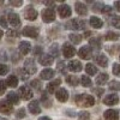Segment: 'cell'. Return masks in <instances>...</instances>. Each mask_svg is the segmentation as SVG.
Segmentation results:
<instances>
[{
	"mask_svg": "<svg viewBox=\"0 0 120 120\" xmlns=\"http://www.w3.org/2000/svg\"><path fill=\"white\" fill-rule=\"evenodd\" d=\"M60 84H61V79H60V78L54 79V81H52L51 83L47 85V91L49 94H54L58 90V86H60Z\"/></svg>",
	"mask_w": 120,
	"mask_h": 120,
	"instance_id": "cell-19",
	"label": "cell"
},
{
	"mask_svg": "<svg viewBox=\"0 0 120 120\" xmlns=\"http://www.w3.org/2000/svg\"><path fill=\"white\" fill-rule=\"evenodd\" d=\"M12 6H22L23 5V1L22 0H12V1H10Z\"/></svg>",
	"mask_w": 120,
	"mask_h": 120,
	"instance_id": "cell-49",
	"label": "cell"
},
{
	"mask_svg": "<svg viewBox=\"0 0 120 120\" xmlns=\"http://www.w3.org/2000/svg\"><path fill=\"white\" fill-rule=\"evenodd\" d=\"M7 59H8V56H7V54H6L4 51L0 52V60H3V61H6Z\"/></svg>",
	"mask_w": 120,
	"mask_h": 120,
	"instance_id": "cell-52",
	"label": "cell"
},
{
	"mask_svg": "<svg viewBox=\"0 0 120 120\" xmlns=\"http://www.w3.org/2000/svg\"><path fill=\"white\" fill-rule=\"evenodd\" d=\"M58 71L59 72H61V73H66V67H65V64L63 63V61H60V63H58Z\"/></svg>",
	"mask_w": 120,
	"mask_h": 120,
	"instance_id": "cell-44",
	"label": "cell"
},
{
	"mask_svg": "<svg viewBox=\"0 0 120 120\" xmlns=\"http://www.w3.org/2000/svg\"><path fill=\"white\" fill-rule=\"evenodd\" d=\"M6 90V83L4 81H0V95H3Z\"/></svg>",
	"mask_w": 120,
	"mask_h": 120,
	"instance_id": "cell-48",
	"label": "cell"
},
{
	"mask_svg": "<svg viewBox=\"0 0 120 120\" xmlns=\"http://www.w3.org/2000/svg\"><path fill=\"white\" fill-rule=\"evenodd\" d=\"M103 118L106 120H118L119 119V111L118 109H107L103 113Z\"/></svg>",
	"mask_w": 120,
	"mask_h": 120,
	"instance_id": "cell-17",
	"label": "cell"
},
{
	"mask_svg": "<svg viewBox=\"0 0 120 120\" xmlns=\"http://www.w3.org/2000/svg\"><path fill=\"white\" fill-rule=\"evenodd\" d=\"M19 95L22 96L23 100H25V101H28V100H30L33 96H34V93H33V90L30 89L29 86L26 85H23L19 88Z\"/></svg>",
	"mask_w": 120,
	"mask_h": 120,
	"instance_id": "cell-10",
	"label": "cell"
},
{
	"mask_svg": "<svg viewBox=\"0 0 120 120\" xmlns=\"http://www.w3.org/2000/svg\"><path fill=\"white\" fill-rule=\"evenodd\" d=\"M67 68L71 72H81L83 70V66H82L81 61H78V60H71L67 65Z\"/></svg>",
	"mask_w": 120,
	"mask_h": 120,
	"instance_id": "cell-14",
	"label": "cell"
},
{
	"mask_svg": "<svg viewBox=\"0 0 120 120\" xmlns=\"http://www.w3.org/2000/svg\"><path fill=\"white\" fill-rule=\"evenodd\" d=\"M81 84L85 88H90L91 86V79H90L89 77H86V76H82L81 77Z\"/></svg>",
	"mask_w": 120,
	"mask_h": 120,
	"instance_id": "cell-35",
	"label": "cell"
},
{
	"mask_svg": "<svg viewBox=\"0 0 120 120\" xmlns=\"http://www.w3.org/2000/svg\"><path fill=\"white\" fill-rule=\"evenodd\" d=\"M54 61V58L51 54H42L38 58V63L43 66H51Z\"/></svg>",
	"mask_w": 120,
	"mask_h": 120,
	"instance_id": "cell-13",
	"label": "cell"
},
{
	"mask_svg": "<svg viewBox=\"0 0 120 120\" xmlns=\"http://www.w3.org/2000/svg\"><path fill=\"white\" fill-rule=\"evenodd\" d=\"M30 51H31V45H30L28 41H22L19 43V52H21L23 55L28 54Z\"/></svg>",
	"mask_w": 120,
	"mask_h": 120,
	"instance_id": "cell-24",
	"label": "cell"
},
{
	"mask_svg": "<svg viewBox=\"0 0 120 120\" xmlns=\"http://www.w3.org/2000/svg\"><path fill=\"white\" fill-rule=\"evenodd\" d=\"M30 86H33V88L36 89V90H41L42 84H41V82H40L38 79H34V81L30 82Z\"/></svg>",
	"mask_w": 120,
	"mask_h": 120,
	"instance_id": "cell-39",
	"label": "cell"
},
{
	"mask_svg": "<svg viewBox=\"0 0 120 120\" xmlns=\"http://www.w3.org/2000/svg\"><path fill=\"white\" fill-rule=\"evenodd\" d=\"M23 70L24 72L29 76V75H34L37 72V67H36V64L34 61V59H26L25 63H24V66H23Z\"/></svg>",
	"mask_w": 120,
	"mask_h": 120,
	"instance_id": "cell-3",
	"label": "cell"
},
{
	"mask_svg": "<svg viewBox=\"0 0 120 120\" xmlns=\"http://www.w3.org/2000/svg\"><path fill=\"white\" fill-rule=\"evenodd\" d=\"M84 68H85V72H86L88 75H90V76H94V75H96V72H97V67H96L94 64H86V66H85Z\"/></svg>",
	"mask_w": 120,
	"mask_h": 120,
	"instance_id": "cell-32",
	"label": "cell"
},
{
	"mask_svg": "<svg viewBox=\"0 0 120 120\" xmlns=\"http://www.w3.org/2000/svg\"><path fill=\"white\" fill-rule=\"evenodd\" d=\"M78 55H79V58H82L84 60H89L93 58V49L89 46H83L78 51Z\"/></svg>",
	"mask_w": 120,
	"mask_h": 120,
	"instance_id": "cell-6",
	"label": "cell"
},
{
	"mask_svg": "<svg viewBox=\"0 0 120 120\" xmlns=\"http://www.w3.org/2000/svg\"><path fill=\"white\" fill-rule=\"evenodd\" d=\"M68 38H70V41H71L72 43L78 45V43H81V42H82L83 36H82V35H79V34H70V35H68Z\"/></svg>",
	"mask_w": 120,
	"mask_h": 120,
	"instance_id": "cell-29",
	"label": "cell"
},
{
	"mask_svg": "<svg viewBox=\"0 0 120 120\" xmlns=\"http://www.w3.org/2000/svg\"><path fill=\"white\" fill-rule=\"evenodd\" d=\"M77 116H78L79 120H89L90 119V113H88L85 111H82V112H79L77 114Z\"/></svg>",
	"mask_w": 120,
	"mask_h": 120,
	"instance_id": "cell-38",
	"label": "cell"
},
{
	"mask_svg": "<svg viewBox=\"0 0 120 120\" xmlns=\"http://www.w3.org/2000/svg\"><path fill=\"white\" fill-rule=\"evenodd\" d=\"M108 88H109V90H112V91H119V90H120V82L119 81H112V82H109Z\"/></svg>",
	"mask_w": 120,
	"mask_h": 120,
	"instance_id": "cell-33",
	"label": "cell"
},
{
	"mask_svg": "<svg viewBox=\"0 0 120 120\" xmlns=\"http://www.w3.org/2000/svg\"><path fill=\"white\" fill-rule=\"evenodd\" d=\"M8 66L5 64H0V76H5L8 73Z\"/></svg>",
	"mask_w": 120,
	"mask_h": 120,
	"instance_id": "cell-41",
	"label": "cell"
},
{
	"mask_svg": "<svg viewBox=\"0 0 120 120\" xmlns=\"http://www.w3.org/2000/svg\"><path fill=\"white\" fill-rule=\"evenodd\" d=\"M66 83L68 85H71V86H77L79 81H78V78L76 76H72V75H70V76H66Z\"/></svg>",
	"mask_w": 120,
	"mask_h": 120,
	"instance_id": "cell-30",
	"label": "cell"
},
{
	"mask_svg": "<svg viewBox=\"0 0 120 120\" xmlns=\"http://www.w3.org/2000/svg\"><path fill=\"white\" fill-rule=\"evenodd\" d=\"M93 93L96 94V96H101V95L105 93V90L101 89V88H94V89H93Z\"/></svg>",
	"mask_w": 120,
	"mask_h": 120,
	"instance_id": "cell-47",
	"label": "cell"
},
{
	"mask_svg": "<svg viewBox=\"0 0 120 120\" xmlns=\"http://www.w3.org/2000/svg\"><path fill=\"white\" fill-rule=\"evenodd\" d=\"M102 7H103V5H102V4L97 3V4H95V5L93 6V11H94V12H101Z\"/></svg>",
	"mask_w": 120,
	"mask_h": 120,
	"instance_id": "cell-46",
	"label": "cell"
},
{
	"mask_svg": "<svg viewBox=\"0 0 120 120\" xmlns=\"http://www.w3.org/2000/svg\"><path fill=\"white\" fill-rule=\"evenodd\" d=\"M66 28L70 30H84L85 29V22L82 19H71L68 23H66Z\"/></svg>",
	"mask_w": 120,
	"mask_h": 120,
	"instance_id": "cell-2",
	"label": "cell"
},
{
	"mask_svg": "<svg viewBox=\"0 0 120 120\" xmlns=\"http://www.w3.org/2000/svg\"><path fill=\"white\" fill-rule=\"evenodd\" d=\"M0 24H1L3 28H7V21L5 17H0Z\"/></svg>",
	"mask_w": 120,
	"mask_h": 120,
	"instance_id": "cell-51",
	"label": "cell"
},
{
	"mask_svg": "<svg viewBox=\"0 0 120 120\" xmlns=\"http://www.w3.org/2000/svg\"><path fill=\"white\" fill-rule=\"evenodd\" d=\"M94 60L97 65H100L101 67H106L108 65V59L105 54H97L94 56Z\"/></svg>",
	"mask_w": 120,
	"mask_h": 120,
	"instance_id": "cell-21",
	"label": "cell"
},
{
	"mask_svg": "<svg viewBox=\"0 0 120 120\" xmlns=\"http://www.w3.org/2000/svg\"><path fill=\"white\" fill-rule=\"evenodd\" d=\"M112 25L116 29H120V16H115L112 18Z\"/></svg>",
	"mask_w": 120,
	"mask_h": 120,
	"instance_id": "cell-40",
	"label": "cell"
},
{
	"mask_svg": "<svg viewBox=\"0 0 120 120\" xmlns=\"http://www.w3.org/2000/svg\"><path fill=\"white\" fill-rule=\"evenodd\" d=\"M6 101L10 102L11 105H17V103L19 102V96H18V94H16L15 91H11V93L7 94Z\"/></svg>",
	"mask_w": 120,
	"mask_h": 120,
	"instance_id": "cell-25",
	"label": "cell"
},
{
	"mask_svg": "<svg viewBox=\"0 0 120 120\" xmlns=\"http://www.w3.org/2000/svg\"><path fill=\"white\" fill-rule=\"evenodd\" d=\"M49 51H51V55L53 58H58L59 56V46H58V43H53L51 46V48H49Z\"/></svg>",
	"mask_w": 120,
	"mask_h": 120,
	"instance_id": "cell-34",
	"label": "cell"
},
{
	"mask_svg": "<svg viewBox=\"0 0 120 120\" xmlns=\"http://www.w3.org/2000/svg\"><path fill=\"white\" fill-rule=\"evenodd\" d=\"M28 108H29V112L31 114H34V115L41 113V107H40V102L37 101V100H34V101L30 102Z\"/></svg>",
	"mask_w": 120,
	"mask_h": 120,
	"instance_id": "cell-18",
	"label": "cell"
},
{
	"mask_svg": "<svg viewBox=\"0 0 120 120\" xmlns=\"http://www.w3.org/2000/svg\"><path fill=\"white\" fill-rule=\"evenodd\" d=\"M13 112V106L7 102L6 100H1L0 101V113H4V114H10Z\"/></svg>",
	"mask_w": 120,
	"mask_h": 120,
	"instance_id": "cell-12",
	"label": "cell"
},
{
	"mask_svg": "<svg viewBox=\"0 0 120 120\" xmlns=\"http://www.w3.org/2000/svg\"><path fill=\"white\" fill-rule=\"evenodd\" d=\"M89 47H93L95 49H101L102 47V43H101V40L100 38H96V37H93V38H90L89 40Z\"/></svg>",
	"mask_w": 120,
	"mask_h": 120,
	"instance_id": "cell-28",
	"label": "cell"
},
{
	"mask_svg": "<svg viewBox=\"0 0 120 120\" xmlns=\"http://www.w3.org/2000/svg\"><path fill=\"white\" fill-rule=\"evenodd\" d=\"M114 7L116 8L118 12H120V1H115V3H114Z\"/></svg>",
	"mask_w": 120,
	"mask_h": 120,
	"instance_id": "cell-53",
	"label": "cell"
},
{
	"mask_svg": "<svg viewBox=\"0 0 120 120\" xmlns=\"http://www.w3.org/2000/svg\"><path fill=\"white\" fill-rule=\"evenodd\" d=\"M119 59H120V55H119Z\"/></svg>",
	"mask_w": 120,
	"mask_h": 120,
	"instance_id": "cell-59",
	"label": "cell"
},
{
	"mask_svg": "<svg viewBox=\"0 0 120 120\" xmlns=\"http://www.w3.org/2000/svg\"><path fill=\"white\" fill-rule=\"evenodd\" d=\"M42 47L41 46H36L35 48H34V51H33V53H34V55H42Z\"/></svg>",
	"mask_w": 120,
	"mask_h": 120,
	"instance_id": "cell-45",
	"label": "cell"
},
{
	"mask_svg": "<svg viewBox=\"0 0 120 120\" xmlns=\"http://www.w3.org/2000/svg\"><path fill=\"white\" fill-rule=\"evenodd\" d=\"M119 102V96L116 94H109L103 98V103L107 106H114Z\"/></svg>",
	"mask_w": 120,
	"mask_h": 120,
	"instance_id": "cell-16",
	"label": "cell"
},
{
	"mask_svg": "<svg viewBox=\"0 0 120 120\" xmlns=\"http://www.w3.org/2000/svg\"><path fill=\"white\" fill-rule=\"evenodd\" d=\"M63 55L65 58H72L75 54H76V48L72 46V45H70L67 42H65L63 45Z\"/></svg>",
	"mask_w": 120,
	"mask_h": 120,
	"instance_id": "cell-7",
	"label": "cell"
},
{
	"mask_svg": "<svg viewBox=\"0 0 120 120\" xmlns=\"http://www.w3.org/2000/svg\"><path fill=\"white\" fill-rule=\"evenodd\" d=\"M3 35H4V33H3V30H1V29H0V38H1V37H3Z\"/></svg>",
	"mask_w": 120,
	"mask_h": 120,
	"instance_id": "cell-57",
	"label": "cell"
},
{
	"mask_svg": "<svg viewBox=\"0 0 120 120\" xmlns=\"http://www.w3.org/2000/svg\"><path fill=\"white\" fill-rule=\"evenodd\" d=\"M22 34L25 37H30V38H37L40 35V30L36 26H25L23 29Z\"/></svg>",
	"mask_w": 120,
	"mask_h": 120,
	"instance_id": "cell-5",
	"label": "cell"
},
{
	"mask_svg": "<svg viewBox=\"0 0 120 120\" xmlns=\"http://www.w3.org/2000/svg\"><path fill=\"white\" fill-rule=\"evenodd\" d=\"M75 102L78 107H93L95 105V97L89 94H79L76 96Z\"/></svg>",
	"mask_w": 120,
	"mask_h": 120,
	"instance_id": "cell-1",
	"label": "cell"
},
{
	"mask_svg": "<svg viewBox=\"0 0 120 120\" xmlns=\"http://www.w3.org/2000/svg\"><path fill=\"white\" fill-rule=\"evenodd\" d=\"M112 71H113V73H114L116 77H120V64H114Z\"/></svg>",
	"mask_w": 120,
	"mask_h": 120,
	"instance_id": "cell-43",
	"label": "cell"
},
{
	"mask_svg": "<svg viewBox=\"0 0 120 120\" xmlns=\"http://www.w3.org/2000/svg\"><path fill=\"white\" fill-rule=\"evenodd\" d=\"M38 120H52L51 118H48V116H41Z\"/></svg>",
	"mask_w": 120,
	"mask_h": 120,
	"instance_id": "cell-56",
	"label": "cell"
},
{
	"mask_svg": "<svg viewBox=\"0 0 120 120\" xmlns=\"http://www.w3.org/2000/svg\"><path fill=\"white\" fill-rule=\"evenodd\" d=\"M105 38L107 41H116L120 38V33H115V31H107L105 35Z\"/></svg>",
	"mask_w": 120,
	"mask_h": 120,
	"instance_id": "cell-27",
	"label": "cell"
},
{
	"mask_svg": "<svg viewBox=\"0 0 120 120\" xmlns=\"http://www.w3.org/2000/svg\"><path fill=\"white\" fill-rule=\"evenodd\" d=\"M101 12H102V13H111V12H112V7L108 6V5H107V6H103L102 10H101Z\"/></svg>",
	"mask_w": 120,
	"mask_h": 120,
	"instance_id": "cell-50",
	"label": "cell"
},
{
	"mask_svg": "<svg viewBox=\"0 0 120 120\" xmlns=\"http://www.w3.org/2000/svg\"><path fill=\"white\" fill-rule=\"evenodd\" d=\"M75 8H76V12L78 15H81V16H85L88 13V7L86 5H84L83 3H76L75 4Z\"/></svg>",
	"mask_w": 120,
	"mask_h": 120,
	"instance_id": "cell-23",
	"label": "cell"
},
{
	"mask_svg": "<svg viewBox=\"0 0 120 120\" xmlns=\"http://www.w3.org/2000/svg\"><path fill=\"white\" fill-rule=\"evenodd\" d=\"M55 97L59 102H66L68 100V91L65 88H59L55 91Z\"/></svg>",
	"mask_w": 120,
	"mask_h": 120,
	"instance_id": "cell-11",
	"label": "cell"
},
{
	"mask_svg": "<svg viewBox=\"0 0 120 120\" xmlns=\"http://www.w3.org/2000/svg\"><path fill=\"white\" fill-rule=\"evenodd\" d=\"M54 70L52 68H45L41 71V73H40V78L43 79V81H48V79H52L54 77Z\"/></svg>",
	"mask_w": 120,
	"mask_h": 120,
	"instance_id": "cell-20",
	"label": "cell"
},
{
	"mask_svg": "<svg viewBox=\"0 0 120 120\" xmlns=\"http://www.w3.org/2000/svg\"><path fill=\"white\" fill-rule=\"evenodd\" d=\"M58 13H59V16L61 18H67V17H70L72 15V10H71V7H70L68 5L63 4V5H60L58 7Z\"/></svg>",
	"mask_w": 120,
	"mask_h": 120,
	"instance_id": "cell-8",
	"label": "cell"
},
{
	"mask_svg": "<svg viewBox=\"0 0 120 120\" xmlns=\"http://www.w3.org/2000/svg\"><path fill=\"white\" fill-rule=\"evenodd\" d=\"M6 85L10 86V88H16L18 85V78L15 76V75H11V76H8L7 79H6Z\"/></svg>",
	"mask_w": 120,
	"mask_h": 120,
	"instance_id": "cell-26",
	"label": "cell"
},
{
	"mask_svg": "<svg viewBox=\"0 0 120 120\" xmlns=\"http://www.w3.org/2000/svg\"><path fill=\"white\" fill-rule=\"evenodd\" d=\"M41 100H42V102H43L45 107H47V108L52 107V100L49 98V97L47 98V95H46V94H42V97H41Z\"/></svg>",
	"mask_w": 120,
	"mask_h": 120,
	"instance_id": "cell-37",
	"label": "cell"
},
{
	"mask_svg": "<svg viewBox=\"0 0 120 120\" xmlns=\"http://www.w3.org/2000/svg\"><path fill=\"white\" fill-rule=\"evenodd\" d=\"M42 21L45 23H52L55 21V12H54V10L51 8V7H47L45 8L43 11H42Z\"/></svg>",
	"mask_w": 120,
	"mask_h": 120,
	"instance_id": "cell-4",
	"label": "cell"
},
{
	"mask_svg": "<svg viewBox=\"0 0 120 120\" xmlns=\"http://www.w3.org/2000/svg\"><path fill=\"white\" fill-rule=\"evenodd\" d=\"M6 36H7L8 38H16V37L19 36V33L17 31V30H15V29H10V30H7Z\"/></svg>",
	"mask_w": 120,
	"mask_h": 120,
	"instance_id": "cell-36",
	"label": "cell"
},
{
	"mask_svg": "<svg viewBox=\"0 0 120 120\" xmlns=\"http://www.w3.org/2000/svg\"><path fill=\"white\" fill-rule=\"evenodd\" d=\"M7 21L10 22V24H11L12 26L15 28H18L19 25H21V19H19V16L15 12H10L8 16H7Z\"/></svg>",
	"mask_w": 120,
	"mask_h": 120,
	"instance_id": "cell-15",
	"label": "cell"
},
{
	"mask_svg": "<svg viewBox=\"0 0 120 120\" xmlns=\"http://www.w3.org/2000/svg\"><path fill=\"white\" fill-rule=\"evenodd\" d=\"M0 120H7V119H5V118H1V116H0Z\"/></svg>",
	"mask_w": 120,
	"mask_h": 120,
	"instance_id": "cell-58",
	"label": "cell"
},
{
	"mask_svg": "<svg viewBox=\"0 0 120 120\" xmlns=\"http://www.w3.org/2000/svg\"><path fill=\"white\" fill-rule=\"evenodd\" d=\"M109 48H115V52H118L119 49H120V45H119V46H116V47H109ZM109 52H111V53L113 54V52H114V51H113V49H109Z\"/></svg>",
	"mask_w": 120,
	"mask_h": 120,
	"instance_id": "cell-54",
	"label": "cell"
},
{
	"mask_svg": "<svg viewBox=\"0 0 120 120\" xmlns=\"http://www.w3.org/2000/svg\"><path fill=\"white\" fill-rule=\"evenodd\" d=\"M107 81H108V75H107V73H100V75L96 77V84H98V85L106 84Z\"/></svg>",
	"mask_w": 120,
	"mask_h": 120,
	"instance_id": "cell-31",
	"label": "cell"
},
{
	"mask_svg": "<svg viewBox=\"0 0 120 120\" xmlns=\"http://www.w3.org/2000/svg\"><path fill=\"white\" fill-rule=\"evenodd\" d=\"M24 17L28 21H35L37 18V11L33 6H26L24 10Z\"/></svg>",
	"mask_w": 120,
	"mask_h": 120,
	"instance_id": "cell-9",
	"label": "cell"
},
{
	"mask_svg": "<svg viewBox=\"0 0 120 120\" xmlns=\"http://www.w3.org/2000/svg\"><path fill=\"white\" fill-rule=\"evenodd\" d=\"M66 113H68L70 116H76V115H77V114H76L75 112H72V111H66Z\"/></svg>",
	"mask_w": 120,
	"mask_h": 120,
	"instance_id": "cell-55",
	"label": "cell"
},
{
	"mask_svg": "<svg viewBox=\"0 0 120 120\" xmlns=\"http://www.w3.org/2000/svg\"><path fill=\"white\" fill-rule=\"evenodd\" d=\"M89 23H90V25H91L93 28H95V29H100V28H102V26H103L102 19H101V18H98V17H95V16L90 17Z\"/></svg>",
	"mask_w": 120,
	"mask_h": 120,
	"instance_id": "cell-22",
	"label": "cell"
},
{
	"mask_svg": "<svg viewBox=\"0 0 120 120\" xmlns=\"http://www.w3.org/2000/svg\"><path fill=\"white\" fill-rule=\"evenodd\" d=\"M24 116H25V109L24 108H21L16 112V118L17 119H23Z\"/></svg>",
	"mask_w": 120,
	"mask_h": 120,
	"instance_id": "cell-42",
	"label": "cell"
}]
</instances>
